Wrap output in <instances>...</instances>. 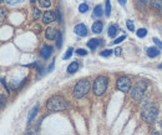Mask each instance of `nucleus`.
Returning <instances> with one entry per match:
<instances>
[{"instance_id": "20e7f679", "label": "nucleus", "mask_w": 162, "mask_h": 135, "mask_svg": "<svg viewBox=\"0 0 162 135\" xmlns=\"http://www.w3.org/2000/svg\"><path fill=\"white\" fill-rule=\"evenodd\" d=\"M90 89H91L90 81L87 79H81L75 84V86L73 89V94H74V96L76 99H81L90 91Z\"/></svg>"}, {"instance_id": "c9c22d12", "label": "nucleus", "mask_w": 162, "mask_h": 135, "mask_svg": "<svg viewBox=\"0 0 162 135\" xmlns=\"http://www.w3.org/2000/svg\"><path fill=\"white\" fill-rule=\"evenodd\" d=\"M38 71H39V74H40V75H41V74H43V73H44V68H43V66H41V65H39V69H38Z\"/></svg>"}, {"instance_id": "f03ea898", "label": "nucleus", "mask_w": 162, "mask_h": 135, "mask_svg": "<svg viewBox=\"0 0 162 135\" xmlns=\"http://www.w3.org/2000/svg\"><path fill=\"white\" fill-rule=\"evenodd\" d=\"M141 115L145 122L151 124V123H155V120L157 119L159 110H157L156 105H154V104H145L141 109Z\"/></svg>"}, {"instance_id": "f257e3e1", "label": "nucleus", "mask_w": 162, "mask_h": 135, "mask_svg": "<svg viewBox=\"0 0 162 135\" xmlns=\"http://www.w3.org/2000/svg\"><path fill=\"white\" fill-rule=\"evenodd\" d=\"M69 106L68 100L61 95H54L46 101V109L49 112H61Z\"/></svg>"}, {"instance_id": "5701e85b", "label": "nucleus", "mask_w": 162, "mask_h": 135, "mask_svg": "<svg viewBox=\"0 0 162 135\" xmlns=\"http://www.w3.org/2000/svg\"><path fill=\"white\" fill-rule=\"evenodd\" d=\"M87 10H89V5H87L86 3H82V4L79 5V11H80V13L84 14V13H86Z\"/></svg>"}, {"instance_id": "4be33fe9", "label": "nucleus", "mask_w": 162, "mask_h": 135, "mask_svg": "<svg viewBox=\"0 0 162 135\" xmlns=\"http://www.w3.org/2000/svg\"><path fill=\"white\" fill-rule=\"evenodd\" d=\"M39 5L41 8H50L51 6V1H49V0H40L39 1Z\"/></svg>"}, {"instance_id": "f3484780", "label": "nucleus", "mask_w": 162, "mask_h": 135, "mask_svg": "<svg viewBox=\"0 0 162 135\" xmlns=\"http://www.w3.org/2000/svg\"><path fill=\"white\" fill-rule=\"evenodd\" d=\"M105 11L102 10V5H96L95 6V9H94V16H101L102 14H104Z\"/></svg>"}, {"instance_id": "473e14b6", "label": "nucleus", "mask_w": 162, "mask_h": 135, "mask_svg": "<svg viewBox=\"0 0 162 135\" xmlns=\"http://www.w3.org/2000/svg\"><path fill=\"white\" fill-rule=\"evenodd\" d=\"M24 135H36V134H35V132H34V130H31V129H28V130L24 133Z\"/></svg>"}, {"instance_id": "9b49d317", "label": "nucleus", "mask_w": 162, "mask_h": 135, "mask_svg": "<svg viewBox=\"0 0 162 135\" xmlns=\"http://www.w3.org/2000/svg\"><path fill=\"white\" fill-rule=\"evenodd\" d=\"M102 44V41L100 40V39H95V38H92V39H90L89 41H87V46L91 49V50H96L97 48H99V45H101Z\"/></svg>"}, {"instance_id": "c85d7f7f", "label": "nucleus", "mask_w": 162, "mask_h": 135, "mask_svg": "<svg viewBox=\"0 0 162 135\" xmlns=\"http://www.w3.org/2000/svg\"><path fill=\"white\" fill-rule=\"evenodd\" d=\"M41 15V11H40V9H34V13H33V18L34 19H38L39 16Z\"/></svg>"}, {"instance_id": "0eeeda50", "label": "nucleus", "mask_w": 162, "mask_h": 135, "mask_svg": "<svg viewBox=\"0 0 162 135\" xmlns=\"http://www.w3.org/2000/svg\"><path fill=\"white\" fill-rule=\"evenodd\" d=\"M55 19H56V13L53 11V10H48V11H45L44 15H43V21H44L45 24H50V23H53Z\"/></svg>"}, {"instance_id": "a19ab883", "label": "nucleus", "mask_w": 162, "mask_h": 135, "mask_svg": "<svg viewBox=\"0 0 162 135\" xmlns=\"http://www.w3.org/2000/svg\"><path fill=\"white\" fill-rule=\"evenodd\" d=\"M161 68H162V65H161Z\"/></svg>"}, {"instance_id": "2f4dec72", "label": "nucleus", "mask_w": 162, "mask_h": 135, "mask_svg": "<svg viewBox=\"0 0 162 135\" xmlns=\"http://www.w3.org/2000/svg\"><path fill=\"white\" fill-rule=\"evenodd\" d=\"M1 84H3V85H4V88H5V89H6V91H8V93H9V91H10V90H9V88H8V85H6V81H5V78H1Z\"/></svg>"}, {"instance_id": "b1692460", "label": "nucleus", "mask_w": 162, "mask_h": 135, "mask_svg": "<svg viewBox=\"0 0 162 135\" xmlns=\"http://www.w3.org/2000/svg\"><path fill=\"white\" fill-rule=\"evenodd\" d=\"M126 25H127V29L130 30V31H134L135 30V26H134V21L132 20H126Z\"/></svg>"}, {"instance_id": "7c9ffc66", "label": "nucleus", "mask_w": 162, "mask_h": 135, "mask_svg": "<svg viewBox=\"0 0 162 135\" xmlns=\"http://www.w3.org/2000/svg\"><path fill=\"white\" fill-rule=\"evenodd\" d=\"M56 16H58V21L61 24V23H63V15H61V11H60V10L56 11Z\"/></svg>"}, {"instance_id": "e433bc0d", "label": "nucleus", "mask_w": 162, "mask_h": 135, "mask_svg": "<svg viewBox=\"0 0 162 135\" xmlns=\"http://www.w3.org/2000/svg\"><path fill=\"white\" fill-rule=\"evenodd\" d=\"M4 105H5V96L1 95V108H4Z\"/></svg>"}, {"instance_id": "1a4fd4ad", "label": "nucleus", "mask_w": 162, "mask_h": 135, "mask_svg": "<svg viewBox=\"0 0 162 135\" xmlns=\"http://www.w3.org/2000/svg\"><path fill=\"white\" fill-rule=\"evenodd\" d=\"M74 31H75V34H78L79 36H86L87 33H89L87 26H86L85 24H78V25H75Z\"/></svg>"}, {"instance_id": "cd10ccee", "label": "nucleus", "mask_w": 162, "mask_h": 135, "mask_svg": "<svg viewBox=\"0 0 162 135\" xmlns=\"http://www.w3.org/2000/svg\"><path fill=\"white\" fill-rule=\"evenodd\" d=\"M152 40H154V43L156 44V46H157L159 49H161L162 50V41L161 40H160V39H157V38H154Z\"/></svg>"}, {"instance_id": "4468645a", "label": "nucleus", "mask_w": 162, "mask_h": 135, "mask_svg": "<svg viewBox=\"0 0 162 135\" xmlns=\"http://www.w3.org/2000/svg\"><path fill=\"white\" fill-rule=\"evenodd\" d=\"M102 28H104L102 21H95V23L92 24V26H91L92 31H94V33H96V34H100V33L102 31Z\"/></svg>"}, {"instance_id": "a878e982", "label": "nucleus", "mask_w": 162, "mask_h": 135, "mask_svg": "<svg viewBox=\"0 0 162 135\" xmlns=\"http://www.w3.org/2000/svg\"><path fill=\"white\" fill-rule=\"evenodd\" d=\"M111 54H112V50H110V49H105V50H102V51L100 53L101 56H110Z\"/></svg>"}, {"instance_id": "aec40b11", "label": "nucleus", "mask_w": 162, "mask_h": 135, "mask_svg": "<svg viewBox=\"0 0 162 135\" xmlns=\"http://www.w3.org/2000/svg\"><path fill=\"white\" fill-rule=\"evenodd\" d=\"M136 35H137L139 38H145V36L147 35V30H146L145 28H141V29H139V30L136 31Z\"/></svg>"}, {"instance_id": "7ed1b4c3", "label": "nucleus", "mask_w": 162, "mask_h": 135, "mask_svg": "<svg viewBox=\"0 0 162 135\" xmlns=\"http://www.w3.org/2000/svg\"><path fill=\"white\" fill-rule=\"evenodd\" d=\"M107 85H109V79L104 75H100L97 76L95 80H94V84H92V91L96 96H101L106 93L107 90Z\"/></svg>"}, {"instance_id": "f8f14e48", "label": "nucleus", "mask_w": 162, "mask_h": 135, "mask_svg": "<svg viewBox=\"0 0 162 135\" xmlns=\"http://www.w3.org/2000/svg\"><path fill=\"white\" fill-rule=\"evenodd\" d=\"M146 53H147V55H149L150 58H156V56H159V55L161 54V53H160V49H159L157 46H150V48H147Z\"/></svg>"}, {"instance_id": "58836bf2", "label": "nucleus", "mask_w": 162, "mask_h": 135, "mask_svg": "<svg viewBox=\"0 0 162 135\" xmlns=\"http://www.w3.org/2000/svg\"><path fill=\"white\" fill-rule=\"evenodd\" d=\"M4 15H5V10H4V9H1V20L4 19Z\"/></svg>"}, {"instance_id": "6ab92c4d", "label": "nucleus", "mask_w": 162, "mask_h": 135, "mask_svg": "<svg viewBox=\"0 0 162 135\" xmlns=\"http://www.w3.org/2000/svg\"><path fill=\"white\" fill-rule=\"evenodd\" d=\"M151 6H152L154 9H157V10H162V0H160V1H156V0L151 1Z\"/></svg>"}, {"instance_id": "ddd939ff", "label": "nucleus", "mask_w": 162, "mask_h": 135, "mask_svg": "<svg viewBox=\"0 0 162 135\" xmlns=\"http://www.w3.org/2000/svg\"><path fill=\"white\" fill-rule=\"evenodd\" d=\"M39 103L30 110V113H29V117H28V125H30L31 124V122H33V119L35 118V115H36V113H38V109H39Z\"/></svg>"}, {"instance_id": "9d476101", "label": "nucleus", "mask_w": 162, "mask_h": 135, "mask_svg": "<svg viewBox=\"0 0 162 135\" xmlns=\"http://www.w3.org/2000/svg\"><path fill=\"white\" fill-rule=\"evenodd\" d=\"M58 33H59V30H56L55 28L50 26V28H48V29H46V31H45V36H46V39H49V40H54V39L58 36Z\"/></svg>"}, {"instance_id": "4c0bfd02", "label": "nucleus", "mask_w": 162, "mask_h": 135, "mask_svg": "<svg viewBox=\"0 0 162 135\" xmlns=\"http://www.w3.org/2000/svg\"><path fill=\"white\" fill-rule=\"evenodd\" d=\"M151 135H161V134H160V132H157V130H152V134Z\"/></svg>"}, {"instance_id": "2eb2a0df", "label": "nucleus", "mask_w": 162, "mask_h": 135, "mask_svg": "<svg viewBox=\"0 0 162 135\" xmlns=\"http://www.w3.org/2000/svg\"><path fill=\"white\" fill-rule=\"evenodd\" d=\"M117 31H119V26H117L116 24H112V25L109 26V36L114 38V36L117 34Z\"/></svg>"}, {"instance_id": "6e6552de", "label": "nucleus", "mask_w": 162, "mask_h": 135, "mask_svg": "<svg viewBox=\"0 0 162 135\" xmlns=\"http://www.w3.org/2000/svg\"><path fill=\"white\" fill-rule=\"evenodd\" d=\"M53 50H54V49H53L51 45H44V46L40 49V55H41V58L45 59V60H48V59L51 56Z\"/></svg>"}, {"instance_id": "393cba45", "label": "nucleus", "mask_w": 162, "mask_h": 135, "mask_svg": "<svg viewBox=\"0 0 162 135\" xmlns=\"http://www.w3.org/2000/svg\"><path fill=\"white\" fill-rule=\"evenodd\" d=\"M73 53H74V49H73V48H69V49H68V51L65 53V55H64L63 58H64V59L66 60V59H69V58H70V56L73 55Z\"/></svg>"}, {"instance_id": "dca6fc26", "label": "nucleus", "mask_w": 162, "mask_h": 135, "mask_svg": "<svg viewBox=\"0 0 162 135\" xmlns=\"http://www.w3.org/2000/svg\"><path fill=\"white\" fill-rule=\"evenodd\" d=\"M78 69H79V63H78V61H73V63L68 66V73L73 74V73H75Z\"/></svg>"}, {"instance_id": "f704fd0d", "label": "nucleus", "mask_w": 162, "mask_h": 135, "mask_svg": "<svg viewBox=\"0 0 162 135\" xmlns=\"http://www.w3.org/2000/svg\"><path fill=\"white\" fill-rule=\"evenodd\" d=\"M54 65H55V60L50 64V66H49V69H48V71H53V69H54Z\"/></svg>"}, {"instance_id": "423d86ee", "label": "nucleus", "mask_w": 162, "mask_h": 135, "mask_svg": "<svg viewBox=\"0 0 162 135\" xmlns=\"http://www.w3.org/2000/svg\"><path fill=\"white\" fill-rule=\"evenodd\" d=\"M117 89L122 93H129L131 90V86H132V81L129 76H120L117 79Z\"/></svg>"}, {"instance_id": "412c9836", "label": "nucleus", "mask_w": 162, "mask_h": 135, "mask_svg": "<svg viewBox=\"0 0 162 135\" xmlns=\"http://www.w3.org/2000/svg\"><path fill=\"white\" fill-rule=\"evenodd\" d=\"M61 45H63V33L59 31L58 33V36H56V46L58 48H61Z\"/></svg>"}, {"instance_id": "39448f33", "label": "nucleus", "mask_w": 162, "mask_h": 135, "mask_svg": "<svg viewBox=\"0 0 162 135\" xmlns=\"http://www.w3.org/2000/svg\"><path fill=\"white\" fill-rule=\"evenodd\" d=\"M147 89V81L145 80H140L136 83V85L132 88V91H131V98L135 100V101H141V99L144 98L145 95V91Z\"/></svg>"}, {"instance_id": "a211bd4d", "label": "nucleus", "mask_w": 162, "mask_h": 135, "mask_svg": "<svg viewBox=\"0 0 162 135\" xmlns=\"http://www.w3.org/2000/svg\"><path fill=\"white\" fill-rule=\"evenodd\" d=\"M105 14H106V16H110V14H111V3H110V0H106V3H105Z\"/></svg>"}, {"instance_id": "72a5a7b5", "label": "nucleus", "mask_w": 162, "mask_h": 135, "mask_svg": "<svg viewBox=\"0 0 162 135\" xmlns=\"http://www.w3.org/2000/svg\"><path fill=\"white\" fill-rule=\"evenodd\" d=\"M121 51H122V50H121V48H116V49L114 50V53H115V55H116V56H119V55L121 54Z\"/></svg>"}, {"instance_id": "c756f323", "label": "nucleus", "mask_w": 162, "mask_h": 135, "mask_svg": "<svg viewBox=\"0 0 162 135\" xmlns=\"http://www.w3.org/2000/svg\"><path fill=\"white\" fill-rule=\"evenodd\" d=\"M125 39H126V36H125V35H122V36L117 38V39H116L115 41H112V44H115V45H116V44H120V43H122V41H124Z\"/></svg>"}, {"instance_id": "ea45409f", "label": "nucleus", "mask_w": 162, "mask_h": 135, "mask_svg": "<svg viewBox=\"0 0 162 135\" xmlns=\"http://www.w3.org/2000/svg\"><path fill=\"white\" fill-rule=\"evenodd\" d=\"M119 3H120L121 5H125V4H126V1H125V0H119Z\"/></svg>"}, {"instance_id": "bb28decb", "label": "nucleus", "mask_w": 162, "mask_h": 135, "mask_svg": "<svg viewBox=\"0 0 162 135\" xmlns=\"http://www.w3.org/2000/svg\"><path fill=\"white\" fill-rule=\"evenodd\" d=\"M76 54H78V55H81V56H84V55H87V51H86V49L79 48V49H76Z\"/></svg>"}]
</instances>
